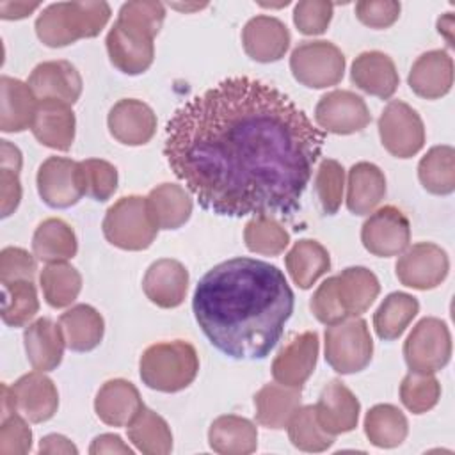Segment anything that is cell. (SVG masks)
I'll list each match as a JSON object with an SVG mask.
<instances>
[{"mask_svg": "<svg viewBox=\"0 0 455 455\" xmlns=\"http://www.w3.org/2000/svg\"><path fill=\"white\" fill-rule=\"evenodd\" d=\"M323 142V132L284 92L251 76H229L172 114L164 155L204 210L290 215L300 206Z\"/></svg>", "mask_w": 455, "mask_h": 455, "instance_id": "1", "label": "cell"}, {"mask_svg": "<svg viewBox=\"0 0 455 455\" xmlns=\"http://www.w3.org/2000/svg\"><path fill=\"white\" fill-rule=\"evenodd\" d=\"M192 309L217 350L233 359H263L293 313V291L275 265L231 258L201 277Z\"/></svg>", "mask_w": 455, "mask_h": 455, "instance_id": "2", "label": "cell"}, {"mask_svg": "<svg viewBox=\"0 0 455 455\" xmlns=\"http://www.w3.org/2000/svg\"><path fill=\"white\" fill-rule=\"evenodd\" d=\"M107 2H57L50 4L36 20L39 41L50 48H62L84 37H96L110 20Z\"/></svg>", "mask_w": 455, "mask_h": 455, "instance_id": "3", "label": "cell"}, {"mask_svg": "<svg viewBox=\"0 0 455 455\" xmlns=\"http://www.w3.org/2000/svg\"><path fill=\"white\" fill-rule=\"evenodd\" d=\"M142 382L155 391L178 393L188 387L199 371V357L188 341L174 339L148 347L139 361Z\"/></svg>", "mask_w": 455, "mask_h": 455, "instance_id": "4", "label": "cell"}, {"mask_svg": "<svg viewBox=\"0 0 455 455\" xmlns=\"http://www.w3.org/2000/svg\"><path fill=\"white\" fill-rule=\"evenodd\" d=\"M101 228L107 242L123 251H144L155 242L158 233L146 197L140 196L117 199L107 210Z\"/></svg>", "mask_w": 455, "mask_h": 455, "instance_id": "5", "label": "cell"}, {"mask_svg": "<svg viewBox=\"0 0 455 455\" xmlns=\"http://www.w3.org/2000/svg\"><path fill=\"white\" fill-rule=\"evenodd\" d=\"M373 355V339L363 318H345L325 329V361L341 373L350 375L364 370Z\"/></svg>", "mask_w": 455, "mask_h": 455, "instance_id": "6", "label": "cell"}, {"mask_svg": "<svg viewBox=\"0 0 455 455\" xmlns=\"http://www.w3.org/2000/svg\"><path fill=\"white\" fill-rule=\"evenodd\" d=\"M293 78L311 89H325L341 82L345 55L329 41H304L290 57Z\"/></svg>", "mask_w": 455, "mask_h": 455, "instance_id": "7", "label": "cell"}, {"mask_svg": "<svg viewBox=\"0 0 455 455\" xmlns=\"http://www.w3.org/2000/svg\"><path fill=\"white\" fill-rule=\"evenodd\" d=\"M403 357L411 371L435 373L451 357V334L448 325L435 318H421L403 343Z\"/></svg>", "mask_w": 455, "mask_h": 455, "instance_id": "8", "label": "cell"}, {"mask_svg": "<svg viewBox=\"0 0 455 455\" xmlns=\"http://www.w3.org/2000/svg\"><path fill=\"white\" fill-rule=\"evenodd\" d=\"M155 34L133 21L117 18L107 34V52L114 68L124 75L144 73L155 59Z\"/></svg>", "mask_w": 455, "mask_h": 455, "instance_id": "9", "label": "cell"}, {"mask_svg": "<svg viewBox=\"0 0 455 455\" xmlns=\"http://www.w3.org/2000/svg\"><path fill=\"white\" fill-rule=\"evenodd\" d=\"M380 142L396 158H411L425 144V126L419 114L405 101H389L379 117Z\"/></svg>", "mask_w": 455, "mask_h": 455, "instance_id": "10", "label": "cell"}, {"mask_svg": "<svg viewBox=\"0 0 455 455\" xmlns=\"http://www.w3.org/2000/svg\"><path fill=\"white\" fill-rule=\"evenodd\" d=\"M395 270L403 286L414 290H432L446 279L450 259L444 249L439 245L432 242H419L402 252Z\"/></svg>", "mask_w": 455, "mask_h": 455, "instance_id": "11", "label": "cell"}, {"mask_svg": "<svg viewBox=\"0 0 455 455\" xmlns=\"http://www.w3.org/2000/svg\"><path fill=\"white\" fill-rule=\"evenodd\" d=\"M364 249L380 258L402 254L411 242L409 219L396 206H382L364 220L361 228Z\"/></svg>", "mask_w": 455, "mask_h": 455, "instance_id": "12", "label": "cell"}, {"mask_svg": "<svg viewBox=\"0 0 455 455\" xmlns=\"http://www.w3.org/2000/svg\"><path fill=\"white\" fill-rule=\"evenodd\" d=\"M315 119L320 128L336 135H350L364 130L370 121V110L364 100L345 89L323 94L315 108Z\"/></svg>", "mask_w": 455, "mask_h": 455, "instance_id": "13", "label": "cell"}, {"mask_svg": "<svg viewBox=\"0 0 455 455\" xmlns=\"http://www.w3.org/2000/svg\"><path fill=\"white\" fill-rule=\"evenodd\" d=\"M320 341L315 331H306L291 338L272 361V377L275 382L300 387L315 371Z\"/></svg>", "mask_w": 455, "mask_h": 455, "instance_id": "14", "label": "cell"}, {"mask_svg": "<svg viewBox=\"0 0 455 455\" xmlns=\"http://www.w3.org/2000/svg\"><path fill=\"white\" fill-rule=\"evenodd\" d=\"M37 192L50 208H69L84 196L78 181V162L50 156L37 171Z\"/></svg>", "mask_w": 455, "mask_h": 455, "instance_id": "15", "label": "cell"}, {"mask_svg": "<svg viewBox=\"0 0 455 455\" xmlns=\"http://www.w3.org/2000/svg\"><path fill=\"white\" fill-rule=\"evenodd\" d=\"M14 411L30 423H43L53 418L59 407V393L44 371H30L11 386Z\"/></svg>", "mask_w": 455, "mask_h": 455, "instance_id": "16", "label": "cell"}, {"mask_svg": "<svg viewBox=\"0 0 455 455\" xmlns=\"http://www.w3.org/2000/svg\"><path fill=\"white\" fill-rule=\"evenodd\" d=\"M110 135L124 146L148 144L156 133V116L153 108L133 98L119 100L107 117Z\"/></svg>", "mask_w": 455, "mask_h": 455, "instance_id": "17", "label": "cell"}, {"mask_svg": "<svg viewBox=\"0 0 455 455\" xmlns=\"http://www.w3.org/2000/svg\"><path fill=\"white\" fill-rule=\"evenodd\" d=\"M242 44L252 60L263 64L275 62L281 60L290 48V32L281 20L259 14L245 23Z\"/></svg>", "mask_w": 455, "mask_h": 455, "instance_id": "18", "label": "cell"}, {"mask_svg": "<svg viewBox=\"0 0 455 455\" xmlns=\"http://www.w3.org/2000/svg\"><path fill=\"white\" fill-rule=\"evenodd\" d=\"M359 400L355 395L339 380H331L318 396L315 414L320 427L331 434H345L357 427L359 421Z\"/></svg>", "mask_w": 455, "mask_h": 455, "instance_id": "19", "label": "cell"}, {"mask_svg": "<svg viewBox=\"0 0 455 455\" xmlns=\"http://www.w3.org/2000/svg\"><path fill=\"white\" fill-rule=\"evenodd\" d=\"M39 100H60L73 105L82 94V76L68 60L37 64L27 82Z\"/></svg>", "mask_w": 455, "mask_h": 455, "instance_id": "20", "label": "cell"}, {"mask_svg": "<svg viewBox=\"0 0 455 455\" xmlns=\"http://www.w3.org/2000/svg\"><path fill=\"white\" fill-rule=\"evenodd\" d=\"M76 119L69 107L60 100H39L32 121L34 137L46 148L68 151L75 140Z\"/></svg>", "mask_w": 455, "mask_h": 455, "instance_id": "21", "label": "cell"}, {"mask_svg": "<svg viewBox=\"0 0 455 455\" xmlns=\"http://www.w3.org/2000/svg\"><path fill=\"white\" fill-rule=\"evenodd\" d=\"M142 290L158 307H178L185 300L188 290V270L178 259H158L146 270Z\"/></svg>", "mask_w": 455, "mask_h": 455, "instance_id": "22", "label": "cell"}, {"mask_svg": "<svg viewBox=\"0 0 455 455\" xmlns=\"http://www.w3.org/2000/svg\"><path fill=\"white\" fill-rule=\"evenodd\" d=\"M409 87L425 100H437L453 85V60L444 50H430L416 59L409 76Z\"/></svg>", "mask_w": 455, "mask_h": 455, "instance_id": "23", "label": "cell"}, {"mask_svg": "<svg viewBox=\"0 0 455 455\" xmlns=\"http://www.w3.org/2000/svg\"><path fill=\"white\" fill-rule=\"evenodd\" d=\"M379 291V279L366 267H348L334 275V295L345 318H354L368 311Z\"/></svg>", "mask_w": 455, "mask_h": 455, "instance_id": "24", "label": "cell"}, {"mask_svg": "<svg viewBox=\"0 0 455 455\" xmlns=\"http://www.w3.org/2000/svg\"><path fill=\"white\" fill-rule=\"evenodd\" d=\"M142 407L144 403L139 389L124 379L107 380L94 398L98 418L110 427H128Z\"/></svg>", "mask_w": 455, "mask_h": 455, "instance_id": "25", "label": "cell"}, {"mask_svg": "<svg viewBox=\"0 0 455 455\" xmlns=\"http://www.w3.org/2000/svg\"><path fill=\"white\" fill-rule=\"evenodd\" d=\"M352 82L366 94L389 100L398 89V71L389 55L371 50L355 57L350 69Z\"/></svg>", "mask_w": 455, "mask_h": 455, "instance_id": "26", "label": "cell"}, {"mask_svg": "<svg viewBox=\"0 0 455 455\" xmlns=\"http://www.w3.org/2000/svg\"><path fill=\"white\" fill-rule=\"evenodd\" d=\"M27 359L37 371L55 370L64 355L66 339L60 325L50 318H37L23 332Z\"/></svg>", "mask_w": 455, "mask_h": 455, "instance_id": "27", "label": "cell"}, {"mask_svg": "<svg viewBox=\"0 0 455 455\" xmlns=\"http://www.w3.org/2000/svg\"><path fill=\"white\" fill-rule=\"evenodd\" d=\"M0 130L18 133L30 128L37 108V100L30 85L4 75L0 78Z\"/></svg>", "mask_w": 455, "mask_h": 455, "instance_id": "28", "label": "cell"}, {"mask_svg": "<svg viewBox=\"0 0 455 455\" xmlns=\"http://www.w3.org/2000/svg\"><path fill=\"white\" fill-rule=\"evenodd\" d=\"M386 196L384 172L370 162H357L348 171L347 208L354 215L371 213Z\"/></svg>", "mask_w": 455, "mask_h": 455, "instance_id": "29", "label": "cell"}, {"mask_svg": "<svg viewBox=\"0 0 455 455\" xmlns=\"http://www.w3.org/2000/svg\"><path fill=\"white\" fill-rule=\"evenodd\" d=\"M300 387H291L284 384H265L254 395V409L256 419L259 425L283 430L288 427V421L300 407Z\"/></svg>", "mask_w": 455, "mask_h": 455, "instance_id": "30", "label": "cell"}, {"mask_svg": "<svg viewBox=\"0 0 455 455\" xmlns=\"http://www.w3.org/2000/svg\"><path fill=\"white\" fill-rule=\"evenodd\" d=\"M208 443L220 455H249L258 446V430L247 418L224 414L210 425Z\"/></svg>", "mask_w": 455, "mask_h": 455, "instance_id": "31", "label": "cell"}, {"mask_svg": "<svg viewBox=\"0 0 455 455\" xmlns=\"http://www.w3.org/2000/svg\"><path fill=\"white\" fill-rule=\"evenodd\" d=\"M59 325L62 329L66 347L73 352L94 350L105 332L103 316L89 304H76L60 315Z\"/></svg>", "mask_w": 455, "mask_h": 455, "instance_id": "32", "label": "cell"}, {"mask_svg": "<svg viewBox=\"0 0 455 455\" xmlns=\"http://www.w3.org/2000/svg\"><path fill=\"white\" fill-rule=\"evenodd\" d=\"M146 203L158 229H178L192 215V199L188 192L176 183L155 187L148 194Z\"/></svg>", "mask_w": 455, "mask_h": 455, "instance_id": "33", "label": "cell"}, {"mask_svg": "<svg viewBox=\"0 0 455 455\" xmlns=\"http://www.w3.org/2000/svg\"><path fill=\"white\" fill-rule=\"evenodd\" d=\"M284 263L293 283L307 290L331 268V256L320 242L304 238L288 251Z\"/></svg>", "mask_w": 455, "mask_h": 455, "instance_id": "34", "label": "cell"}, {"mask_svg": "<svg viewBox=\"0 0 455 455\" xmlns=\"http://www.w3.org/2000/svg\"><path fill=\"white\" fill-rule=\"evenodd\" d=\"M78 243L75 231L62 219L43 220L32 236L34 256L44 263L68 261L76 254Z\"/></svg>", "mask_w": 455, "mask_h": 455, "instance_id": "35", "label": "cell"}, {"mask_svg": "<svg viewBox=\"0 0 455 455\" xmlns=\"http://www.w3.org/2000/svg\"><path fill=\"white\" fill-rule=\"evenodd\" d=\"M418 311L419 302L416 297L403 291L389 293L373 315V327L377 336L384 341L398 339L418 315Z\"/></svg>", "mask_w": 455, "mask_h": 455, "instance_id": "36", "label": "cell"}, {"mask_svg": "<svg viewBox=\"0 0 455 455\" xmlns=\"http://www.w3.org/2000/svg\"><path fill=\"white\" fill-rule=\"evenodd\" d=\"M409 432L405 414L391 405H373L364 416V434L368 441L377 448H396L400 446Z\"/></svg>", "mask_w": 455, "mask_h": 455, "instance_id": "37", "label": "cell"}, {"mask_svg": "<svg viewBox=\"0 0 455 455\" xmlns=\"http://www.w3.org/2000/svg\"><path fill=\"white\" fill-rule=\"evenodd\" d=\"M128 439L146 455H165L172 450V434L167 421L148 407H142L128 425Z\"/></svg>", "mask_w": 455, "mask_h": 455, "instance_id": "38", "label": "cell"}, {"mask_svg": "<svg viewBox=\"0 0 455 455\" xmlns=\"http://www.w3.org/2000/svg\"><path fill=\"white\" fill-rule=\"evenodd\" d=\"M418 178L430 194H451L455 190V149L451 146L430 148L418 164Z\"/></svg>", "mask_w": 455, "mask_h": 455, "instance_id": "39", "label": "cell"}, {"mask_svg": "<svg viewBox=\"0 0 455 455\" xmlns=\"http://www.w3.org/2000/svg\"><path fill=\"white\" fill-rule=\"evenodd\" d=\"M44 300L55 307H68L82 290L80 272L66 261L48 263L39 275Z\"/></svg>", "mask_w": 455, "mask_h": 455, "instance_id": "40", "label": "cell"}, {"mask_svg": "<svg viewBox=\"0 0 455 455\" xmlns=\"http://www.w3.org/2000/svg\"><path fill=\"white\" fill-rule=\"evenodd\" d=\"M37 311L39 299L32 281L2 283V320L5 325L23 327Z\"/></svg>", "mask_w": 455, "mask_h": 455, "instance_id": "41", "label": "cell"}, {"mask_svg": "<svg viewBox=\"0 0 455 455\" xmlns=\"http://www.w3.org/2000/svg\"><path fill=\"white\" fill-rule=\"evenodd\" d=\"M243 240L251 252L277 256L288 247L290 235L274 217L254 215L245 224Z\"/></svg>", "mask_w": 455, "mask_h": 455, "instance_id": "42", "label": "cell"}, {"mask_svg": "<svg viewBox=\"0 0 455 455\" xmlns=\"http://www.w3.org/2000/svg\"><path fill=\"white\" fill-rule=\"evenodd\" d=\"M288 437L291 444L302 451L316 453L332 446L334 435L327 434L315 414V405H304L295 411L288 421Z\"/></svg>", "mask_w": 455, "mask_h": 455, "instance_id": "43", "label": "cell"}, {"mask_svg": "<svg viewBox=\"0 0 455 455\" xmlns=\"http://www.w3.org/2000/svg\"><path fill=\"white\" fill-rule=\"evenodd\" d=\"M21 151L9 140H0V208L9 217L21 201Z\"/></svg>", "mask_w": 455, "mask_h": 455, "instance_id": "44", "label": "cell"}, {"mask_svg": "<svg viewBox=\"0 0 455 455\" xmlns=\"http://www.w3.org/2000/svg\"><path fill=\"white\" fill-rule=\"evenodd\" d=\"M78 181L84 196L103 203L117 190V169L107 160L87 158L78 162Z\"/></svg>", "mask_w": 455, "mask_h": 455, "instance_id": "45", "label": "cell"}, {"mask_svg": "<svg viewBox=\"0 0 455 455\" xmlns=\"http://www.w3.org/2000/svg\"><path fill=\"white\" fill-rule=\"evenodd\" d=\"M441 396V384L434 373L409 371L400 384V400L412 414L434 409Z\"/></svg>", "mask_w": 455, "mask_h": 455, "instance_id": "46", "label": "cell"}, {"mask_svg": "<svg viewBox=\"0 0 455 455\" xmlns=\"http://www.w3.org/2000/svg\"><path fill=\"white\" fill-rule=\"evenodd\" d=\"M343 185L345 171L341 164L332 158L322 160L315 178V190L323 213L334 215L339 210L343 199Z\"/></svg>", "mask_w": 455, "mask_h": 455, "instance_id": "47", "label": "cell"}, {"mask_svg": "<svg viewBox=\"0 0 455 455\" xmlns=\"http://www.w3.org/2000/svg\"><path fill=\"white\" fill-rule=\"evenodd\" d=\"M332 9L327 0H300L293 9V23L306 36L323 34L332 20Z\"/></svg>", "mask_w": 455, "mask_h": 455, "instance_id": "48", "label": "cell"}, {"mask_svg": "<svg viewBox=\"0 0 455 455\" xmlns=\"http://www.w3.org/2000/svg\"><path fill=\"white\" fill-rule=\"evenodd\" d=\"M32 448V430L27 419L12 412L0 419V455H25Z\"/></svg>", "mask_w": 455, "mask_h": 455, "instance_id": "49", "label": "cell"}, {"mask_svg": "<svg viewBox=\"0 0 455 455\" xmlns=\"http://www.w3.org/2000/svg\"><path fill=\"white\" fill-rule=\"evenodd\" d=\"M36 259L21 247H5L0 252V281H32L36 275Z\"/></svg>", "mask_w": 455, "mask_h": 455, "instance_id": "50", "label": "cell"}, {"mask_svg": "<svg viewBox=\"0 0 455 455\" xmlns=\"http://www.w3.org/2000/svg\"><path fill=\"white\" fill-rule=\"evenodd\" d=\"M400 9L395 0H361L355 4V16L370 28H387L398 20Z\"/></svg>", "mask_w": 455, "mask_h": 455, "instance_id": "51", "label": "cell"}, {"mask_svg": "<svg viewBox=\"0 0 455 455\" xmlns=\"http://www.w3.org/2000/svg\"><path fill=\"white\" fill-rule=\"evenodd\" d=\"M117 18H124L128 21H133L137 25H142L149 28L155 36L160 32L165 9L160 2H149V0H133L121 5Z\"/></svg>", "mask_w": 455, "mask_h": 455, "instance_id": "52", "label": "cell"}, {"mask_svg": "<svg viewBox=\"0 0 455 455\" xmlns=\"http://www.w3.org/2000/svg\"><path fill=\"white\" fill-rule=\"evenodd\" d=\"M311 311H313L315 318L325 325H332V323L345 320V316L338 306L336 295H334V275L327 277L313 293Z\"/></svg>", "mask_w": 455, "mask_h": 455, "instance_id": "53", "label": "cell"}, {"mask_svg": "<svg viewBox=\"0 0 455 455\" xmlns=\"http://www.w3.org/2000/svg\"><path fill=\"white\" fill-rule=\"evenodd\" d=\"M89 453L91 455H101V453H110V455H132L133 450L124 444V441L119 435L114 434H101L98 437L92 439L91 446H89Z\"/></svg>", "mask_w": 455, "mask_h": 455, "instance_id": "54", "label": "cell"}, {"mask_svg": "<svg viewBox=\"0 0 455 455\" xmlns=\"http://www.w3.org/2000/svg\"><path fill=\"white\" fill-rule=\"evenodd\" d=\"M39 453H50V455H55V453H62V455H76L78 453V448L64 435L60 434H50V435H44L39 443Z\"/></svg>", "mask_w": 455, "mask_h": 455, "instance_id": "55", "label": "cell"}, {"mask_svg": "<svg viewBox=\"0 0 455 455\" xmlns=\"http://www.w3.org/2000/svg\"><path fill=\"white\" fill-rule=\"evenodd\" d=\"M39 7L37 2L27 4V2H0V18L4 20H21L27 18L30 12H34Z\"/></svg>", "mask_w": 455, "mask_h": 455, "instance_id": "56", "label": "cell"}, {"mask_svg": "<svg viewBox=\"0 0 455 455\" xmlns=\"http://www.w3.org/2000/svg\"><path fill=\"white\" fill-rule=\"evenodd\" d=\"M437 30H439V34H443L446 37L448 46H453V36H451V32H453V16H451V12H446L444 16H441L437 20Z\"/></svg>", "mask_w": 455, "mask_h": 455, "instance_id": "57", "label": "cell"}]
</instances>
